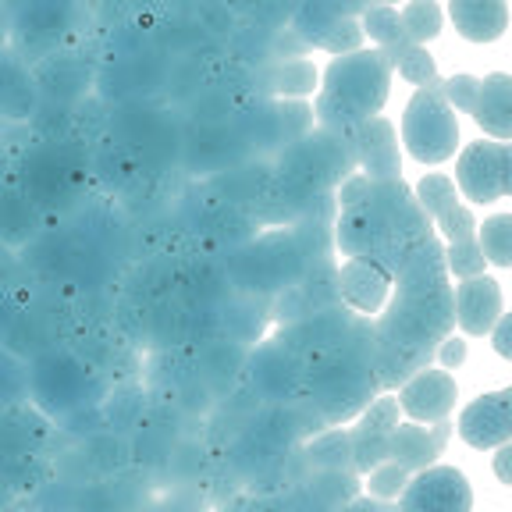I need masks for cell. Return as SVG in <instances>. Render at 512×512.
<instances>
[{"instance_id": "6da1fadb", "label": "cell", "mask_w": 512, "mask_h": 512, "mask_svg": "<svg viewBox=\"0 0 512 512\" xmlns=\"http://www.w3.org/2000/svg\"><path fill=\"white\" fill-rule=\"evenodd\" d=\"M377 392H381V384H377L374 367L349 360L338 349L306 360V399L317 406V413L331 427L349 424L352 416H360Z\"/></svg>"}, {"instance_id": "7a4b0ae2", "label": "cell", "mask_w": 512, "mask_h": 512, "mask_svg": "<svg viewBox=\"0 0 512 512\" xmlns=\"http://www.w3.org/2000/svg\"><path fill=\"white\" fill-rule=\"evenodd\" d=\"M402 143H406L409 157L420 160V164H441V160L456 157L459 118L448 107L441 79L416 86L413 100L402 114Z\"/></svg>"}, {"instance_id": "3957f363", "label": "cell", "mask_w": 512, "mask_h": 512, "mask_svg": "<svg viewBox=\"0 0 512 512\" xmlns=\"http://www.w3.org/2000/svg\"><path fill=\"white\" fill-rule=\"evenodd\" d=\"M392 89V61L384 50H356L349 57H335L324 72V93L338 96L363 118H374Z\"/></svg>"}, {"instance_id": "277c9868", "label": "cell", "mask_w": 512, "mask_h": 512, "mask_svg": "<svg viewBox=\"0 0 512 512\" xmlns=\"http://www.w3.org/2000/svg\"><path fill=\"white\" fill-rule=\"evenodd\" d=\"M456 185L466 200L473 203H495L512 192V150L509 143L495 139H477L466 143L456 160Z\"/></svg>"}, {"instance_id": "5b68a950", "label": "cell", "mask_w": 512, "mask_h": 512, "mask_svg": "<svg viewBox=\"0 0 512 512\" xmlns=\"http://www.w3.org/2000/svg\"><path fill=\"white\" fill-rule=\"evenodd\" d=\"M402 509H434V512H470L473 509V491L470 480L456 466H424L416 470V477L406 480V488L399 495Z\"/></svg>"}, {"instance_id": "8992f818", "label": "cell", "mask_w": 512, "mask_h": 512, "mask_svg": "<svg viewBox=\"0 0 512 512\" xmlns=\"http://www.w3.org/2000/svg\"><path fill=\"white\" fill-rule=\"evenodd\" d=\"M249 377H253V392L274 402H292L306 395V363L303 356L281 345L278 338L253 352L249 360Z\"/></svg>"}, {"instance_id": "52a82bcc", "label": "cell", "mask_w": 512, "mask_h": 512, "mask_svg": "<svg viewBox=\"0 0 512 512\" xmlns=\"http://www.w3.org/2000/svg\"><path fill=\"white\" fill-rule=\"evenodd\" d=\"M459 438L477 452L498 448L512 438V388L502 392H488L473 399L470 406L459 413Z\"/></svg>"}, {"instance_id": "ba28073f", "label": "cell", "mask_w": 512, "mask_h": 512, "mask_svg": "<svg viewBox=\"0 0 512 512\" xmlns=\"http://www.w3.org/2000/svg\"><path fill=\"white\" fill-rule=\"evenodd\" d=\"M456 399H459V384L445 367L416 370V374L399 388V406L413 416L416 424H438V420H448L452 409H456Z\"/></svg>"}, {"instance_id": "9c48e42d", "label": "cell", "mask_w": 512, "mask_h": 512, "mask_svg": "<svg viewBox=\"0 0 512 512\" xmlns=\"http://www.w3.org/2000/svg\"><path fill=\"white\" fill-rule=\"evenodd\" d=\"M356 160H360L363 175L370 182H384V178H402V153H399V132L388 118L374 114L356 128Z\"/></svg>"}, {"instance_id": "30bf717a", "label": "cell", "mask_w": 512, "mask_h": 512, "mask_svg": "<svg viewBox=\"0 0 512 512\" xmlns=\"http://www.w3.org/2000/svg\"><path fill=\"white\" fill-rule=\"evenodd\" d=\"M452 303H456V328H463L466 335H488L505 313L502 285L488 274L459 281L452 288Z\"/></svg>"}, {"instance_id": "8fae6325", "label": "cell", "mask_w": 512, "mask_h": 512, "mask_svg": "<svg viewBox=\"0 0 512 512\" xmlns=\"http://www.w3.org/2000/svg\"><path fill=\"white\" fill-rule=\"evenodd\" d=\"M392 285L399 299H424L452 288V278H448V267H445V246H441L438 235H431V239H424L413 249V256H409L406 267L392 278Z\"/></svg>"}, {"instance_id": "7c38bea8", "label": "cell", "mask_w": 512, "mask_h": 512, "mask_svg": "<svg viewBox=\"0 0 512 512\" xmlns=\"http://www.w3.org/2000/svg\"><path fill=\"white\" fill-rule=\"evenodd\" d=\"M338 288H342V303L356 313H381L388 303V288H392V274L381 264L367 260V256H349L338 267Z\"/></svg>"}, {"instance_id": "4fadbf2b", "label": "cell", "mask_w": 512, "mask_h": 512, "mask_svg": "<svg viewBox=\"0 0 512 512\" xmlns=\"http://www.w3.org/2000/svg\"><path fill=\"white\" fill-rule=\"evenodd\" d=\"M299 143H303L306 157H310L313 171H317V178H320L324 189L342 185L352 171L360 168V160H356V143H352L349 136L331 132V128H320V125L310 128Z\"/></svg>"}, {"instance_id": "5bb4252c", "label": "cell", "mask_w": 512, "mask_h": 512, "mask_svg": "<svg viewBox=\"0 0 512 512\" xmlns=\"http://www.w3.org/2000/svg\"><path fill=\"white\" fill-rule=\"evenodd\" d=\"M448 434H452V424L448 420H438V424L424 427V424H399L392 434H388V459L402 463L409 473L413 470H424L431 466L434 459L441 456V448H445Z\"/></svg>"}, {"instance_id": "9a60e30c", "label": "cell", "mask_w": 512, "mask_h": 512, "mask_svg": "<svg viewBox=\"0 0 512 512\" xmlns=\"http://www.w3.org/2000/svg\"><path fill=\"white\" fill-rule=\"evenodd\" d=\"M438 360V345H399V342H381L377 338V356H374V374L381 392H395L416 370L434 367Z\"/></svg>"}, {"instance_id": "2e32d148", "label": "cell", "mask_w": 512, "mask_h": 512, "mask_svg": "<svg viewBox=\"0 0 512 512\" xmlns=\"http://www.w3.org/2000/svg\"><path fill=\"white\" fill-rule=\"evenodd\" d=\"M448 15L459 36L470 43H495L509 29V8L502 0H452Z\"/></svg>"}, {"instance_id": "e0dca14e", "label": "cell", "mask_w": 512, "mask_h": 512, "mask_svg": "<svg viewBox=\"0 0 512 512\" xmlns=\"http://www.w3.org/2000/svg\"><path fill=\"white\" fill-rule=\"evenodd\" d=\"M473 121L488 132L495 143L512 139V79L505 72H491L480 79V96L473 107Z\"/></svg>"}, {"instance_id": "ac0fdd59", "label": "cell", "mask_w": 512, "mask_h": 512, "mask_svg": "<svg viewBox=\"0 0 512 512\" xmlns=\"http://www.w3.org/2000/svg\"><path fill=\"white\" fill-rule=\"evenodd\" d=\"M253 253H256V260L264 264V271H267V278L274 281V288L296 285L306 271V256H303V249H299V242L292 232L260 235V239L253 242Z\"/></svg>"}, {"instance_id": "d6986e66", "label": "cell", "mask_w": 512, "mask_h": 512, "mask_svg": "<svg viewBox=\"0 0 512 512\" xmlns=\"http://www.w3.org/2000/svg\"><path fill=\"white\" fill-rule=\"evenodd\" d=\"M384 235H388V224L370 207H349L335 221V246L345 256H367V260H374Z\"/></svg>"}, {"instance_id": "ffe728a7", "label": "cell", "mask_w": 512, "mask_h": 512, "mask_svg": "<svg viewBox=\"0 0 512 512\" xmlns=\"http://www.w3.org/2000/svg\"><path fill=\"white\" fill-rule=\"evenodd\" d=\"M79 388H82V367L75 360H68V356H50L36 370V392H40L43 402H50L57 409L75 406L79 402L75 399Z\"/></svg>"}, {"instance_id": "44dd1931", "label": "cell", "mask_w": 512, "mask_h": 512, "mask_svg": "<svg viewBox=\"0 0 512 512\" xmlns=\"http://www.w3.org/2000/svg\"><path fill=\"white\" fill-rule=\"evenodd\" d=\"M253 89H267V93L281 96H306L317 89V68L313 61H271L253 75Z\"/></svg>"}, {"instance_id": "7402d4cb", "label": "cell", "mask_w": 512, "mask_h": 512, "mask_svg": "<svg viewBox=\"0 0 512 512\" xmlns=\"http://www.w3.org/2000/svg\"><path fill=\"white\" fill-rule=\"evenodd\" d=\"M360 11H363L360 4H320V0L299 4L296 15H292V32H296L306 47H320L338 18H356Z\"/></svg>"}, {"instance_id": "603a6c76", "label": "cell", "mask_w": 512, "mask_h": 512, "mask_svg": "<svg viewBox=\"0 0 512 512\" xmlns=\"http://www.w3.org/2000/svg\"><path fill=\"white\" fill-rule=\"evenodd\" d=\"M363 36H370V40L377 43V47L384 50V54L392 57L399 54V50L413 47L406 36V29H402V18L395 8H381V4H374V8H363Z\"/></svg>"}, {"instance_id": "cb8c5ba5", "label": "cell", "mask_w": 512, "mask_h": 512, "mask_svg": "<svg viewBox=\"0 0 512 512\" xmlns=\"http://www.w3.org/2000/svg\"><path fill=\"white\" fill-rule=\"evenodd\" d=\"M299 292H303L310 310H324V306L342 303V288H338V267L331 260H313L306 264L303 278H299Z\"/></svg>"}, {"instance_id": "d4e9b609", "label": "cell", "mask_w": 512, "mask_h": 512, "mask_svg": "<svg viewBox=\"0 0 512 512\" xmlns=\"http://www.w3.org/2000/svg\"><path fill=\"white\" fill-rule=\"evenodd\" d=\"M477 246L495 267H512V214H495L477 224Z\"/></svg>"}, {"instance_id": "484cf974", "label": "cell", "mask_w": 512, "mask_h": 512, "mask_svg": "<svg viewBox=\"0 0 512 512\" xmlns=\"http://www.w3.org/2000/svg\"><path fill=\"white\" fill-rule=\"evenodd\" d=\"M310 491L320 505H349L360 491V477L352 466H338V470H317L310 480Z\"/></svg>"}, {"instance_id": "4316f807", "label": "cell", "mask_w": 512, "mask_h": 512, "mask_svg": "<svg viewBox=\"0 0 512 512\" xmlns=\"http://www.w3.org/2000/svg\"><path fill=\"white\" fill-rule=\"evenodd\" d=\"M306 459L317 470H338V466H352V448H349V431H324L306 445Z\"/></svg>"}, {"instance_id": "83f0119b", "label": "cell", "mask_w": 512, "mask_h": 512, "mask_svg": "<svg viewBox=\"0 0 512 512\" xmlns=\"http://www.w3.org/2000/svg\"><path fill=\"white\" fill-rule=\"evenodd\" d=\"M335 349L342 352V356H349V360L374 367V356H377V324L370 317H352V324L342 331V338H338Z\"/></svg>"}, {"instance_id": "f1b7e54d", "label": "cell", "mask_w": 512, "mask_h": 512, "mask_svg": "<svg viewBox=\"0 0 512 512\" xmlns=\"http://www.w3.org/2000/svg\"><path fill=\"white\" fill-rule=\"evenodd\" d=\"M399 18L409 43H416V47H424L427 40H434L441 32V8L434 0H413V4H406L399 11Z\"/></svg>"}, {"instance_id": "f546056e", "label": "cell", "mask_w": 512, "mask_h": 512, "mask_svg": "<svg viewBox=\"0 0 512 512\" xmlns=\"http://www.w3.org/2000/svg\"><path fill=\"white\" fill-rule=\"evenodd\" d=\"M313 118H317V125L320 128H331V132H338V136H356V128L363 125V114L360 111H352L349 104H342L338 96H331V93H324L320 89L317 93V107H313Z\"/></svg>"}, {"instance_id": "4dcf8cb0", "label": "cell", "mask_w": 512, "mask_h": 512, "mask_svg": "<svg viewBox=\"0 0 512 512\" xmlns=\"http://www.w3.org/2000/svg\"><path fill=\"white\" fill-rule=\"evenodd\" d=\"M413 196H416V203L424 207V214L431 217H438V214H445L448 207H456V182L452 178H445V175H424L420 178V185L413 189Z\"/></svg>"}, {"instance_id": "1f68e13d", "label": "cell", "mask_w": 512, "mask_h": 512, "mask_svg": "<svg viewBox=\"0 0 512 512\" xmlns=\"http://www.w3.org/2000/svg\"><path fill=\"white\" fill-rule=\"evenodd\" d=\"M349 448H352V470L356 473H370L374 466H381L388 459V434L381 431H352L349 434Z\"/></svg>"}, {"instance_id": "d6a6232c", "label": "cell", "mask_w": 512, "mask_h": 512, "mask_svg": "<svg viewBox=\"0 0 512 512\" xmlns=\"http://www.w3.org/2000/svg\"><path fill=\"white\" fill-rule=\"evenodd\" d=\"M388 61H392V68H399L402 79L413 82V86H427L431 79H438V64H434L431 50L416 47V43L406 50H399V54H392Z\"/></svg>"}, {"instance_id": "836d02e7", "label": "cell", "mask_w": 512, "mask_h": 512, "mask_svg": "<svg viewBox=\"0 0 512 512\" xmlns=\"http://www.w3.org/2000/svg\"><path fill=\"white\" fill-rule=\"evenodd\" d=\"M445 267H448V278L463 281V278H477V274H484L488 260H484V253H480L477 239H466V242H448Z\"/></svg>"}, {"instance_id": "e575fe53", "label": "cell", "mask_w": 512, "mask_h": 512, "mask_svg": "<svg viewBox=\"0 0 512 512\" xmlns=\"http://www.w3.org/2000/svg\"><path fill=\"white\" fill-rule=\"evenodd\" d=\"M399 395L392 392H377L370 399V406L363 409V431H381V434H392L399 427Z\"/></svg>"}, {"instance_id": "d590c367", "label": "cell", "mask_w": 512, "mask_h": 512, "mask_svg": "<svg viewBox=\"0 0 512 512\" xmlns=\"http://www.w3.org/2000/svg\"><path fill=\"white\" fill-rule=\"evenodd\" d=\"M274 125H278V136H285L288 143H299L313 128V111L299 100H285L281 107H274Z\"/></svg>"}, {"instance_id": "8d00e7d4", "label": "cell", "mask_w": 512, "mask_h": 512, "mask_svg": "<svg viewBox=\"0 0 512 512\" xmlns=\"http://www.w3.org/2000/svg\"><path fill=\"white\" fill-rule=\"evenodd\" d=\"M367 477H370L367 488L374 498H399L402 488H406V480H409V470L402 463H395V459H384V463L374 466Z\"/></svg>"}, {"instance_id": "74e56055", "label": "cell", "mask_w": 512, "mask_h": 512, "mask_svg": "<svg viewBox=\"0 0 512 512\" xmlns=\"http://www.w3.org/2000/svg\"><path fill=\"white\" fill-rule=\"evenodd\" d=\"M360 43H363V25L356 22V18H338V22L328 29V36H324L320 47L335 57H349L360 50Z\"/></svg>"}, {"instance_id": "f35d334b", "label": "cell", "mask_w": 512, "mask_h": 512, "mask_svg": "<svg viewBox=\"0 0 512 512\" xmlns=\"http://www.w3.org/2000/svg\"><path fill=\"white\" fill-rule=\"evenodd\" d=\"M441 89H445V100L452 111H463V114H473L477 107V96H480V79L477 75H452V79H441Z\"/></svg>"}, {"instance_id": "ab89813d", "label": "cell", "mask_w": 512, "mask_h": 512, "mask_svg": "<svg viewBox=\"0 0 512 512\" xmlns=\"http://www.w3.org/2000/svg\"><path fill=\"white\" fill-rule=\"evenodd\" d=\"M434 232H441L448 242H466V239H477V221L466 207H448L445 214L434 217Z\"/></svg>"}, {"instance_id": "60d3db41", "label": "cell", "mask_w": 512, "mask_h": 512, "mask_svg": "<svg viewBox=\"0 0 512 512\" xmlns=\"http://www.w3.org/2000/svg\"><path fill=\"white\" fill-rule=\"evenodd\" d=\"M370 200V178L367 175H349L342 185H338V207H367Z\"/></svg>"}, {"instance_id": "b9f144b4", "label": "cell", "mask_w": 512, "mask_h": 512, "mask_svg": "<svg viewBox=\"0 0 512 512\" xmlns=\"http://www.w3.org/2000/svg\"><path fill=\"white\" fill-rule=\"evenodd\" d=\"M466 356H470V349H466V342H463V338H456V335H448L445 342L438 345V360H441V367H445V370H459L466 363Z\"/></svg>"}, {"instance_id": "7bdbcfd3", "label": "cell", "mask_w": 512, "mask_h": 512, "mask_svg": "<svg viewBox=\"0 0 512 512\" xmlns=\"http://www.w3.org/2000/svg\"><path fill=\"white\" fill-rule=\"evenodd\" d=\"M306 43L299 40L296 32L292 29H285V32H274V40H271V57H278V54H285V57H292V61H296V57H303L306 54Z\"/></svg>"}, {"instance_id": "ee69618b", "label": "cell", "mask_w": 512, "mask_h": 512, "mask_svg": "<svg viewBox=\"0 0 512 512\" xmlns=\"http://www.w3.org/2000/svg\"><path fill=\"white\" fill-rule=\"evenodd\" d=\"M488 335L495 338V352H498V356H502V360H512V342H509L512 320H509V313H502V317L495 320V328H491Z\"/></svg>"}, {"instance_id": "f6af8a7d", "label": "cell", "mask_w": 512, "mask_h": 512, "mask_svg": "<svg viewBox=\"0 0 512 512\" xmlns=\"http://www.w3.org/2000/svg\"><path fill=\"white\" fill-rule=\"evenodd\" d=\"M509 459H512V448H509V441H505V445H498V452H495V477H498V484H502V488H509V484H512Z\"/></svg>"}]
</instances>
